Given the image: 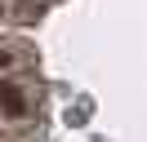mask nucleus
<instances>
[{"label": "nucleus", "mask_w": 147, "mask_h": 142, "mask_svg": "<svg viewBox=\"0 0 147 142\" xmlns=\"http://www.w3.org/2000/svg\"><path fill=\"white\" fill-rule=\"evenodd\" d=\"M0 111L13 115V120H22V115H27V93H22V84L0 80Z\"/></svg>", "instance_id": "obj_1"}]
</instances>
